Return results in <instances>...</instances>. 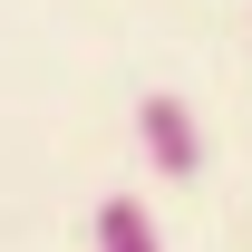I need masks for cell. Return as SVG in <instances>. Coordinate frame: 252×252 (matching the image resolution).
I'll list each match as a JSON object with an SVG mask.
<instances>
[{
  "label": "cell",
  "instance_id": "cell-1",
  "mask_svg": "<svg viewBox=\"0 0 252 252\" xmlns=\"http://www.w3.org/2000/svg\"><path fill=\"white\" fill-rule=\"evenodd\" d=\"M136 146H146V165L156 175H204V117H194L175 88H156V97H136Z\"/></svg>",
  "mask_w": 252,
  "mask_h": 252
},
{
  "label": "cell",
  "instance_id": "cell-2",
  "mask_svg": "<svg viewBox=\"0 0 252 252\" xmlns=\"http://www.w3.org/2000/svg\"><path fill=\"white\" fill-rule=\"evenodd\" d=\"M97 252H165V243H156V223H146V204L107 194L97 204Z\"/></svg>",
  "mask_w": 252,
  "mask_h": 252
}]
</instances>
